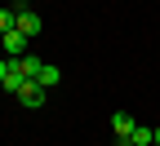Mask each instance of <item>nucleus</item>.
Here are the masks:
<instances>
[{"label":"nucleus","mask_w":160,"mask_h":146,"mask_svg":"<svg viewBox=\"0 0 160 146\" xmlns=\"http://www.w3.org/2000/svg\"><path fill=\"white\" fill-rule=\"evenodd\" d=\"M45 97H49V93H45V89H40V84H36V80H27V84H22V89H18V102H22V106H45Z\"/></svg>","instance_id":"nucleus-4"},{"label":"nucleus","mask_w":160,"mask_h":146,"mask_svg":"<svg viewBox=\"0 0 160 146\" xmlns=\"http://www.w3.org/2000/svg\"><path fill=\"white\" fill-rule=\"evenodd\" d=\"M111 129H116V146H133V129H138V124H133L129 111H116L111 115Z\"/></svg>","instance_id":"nucleus-2"},{"label":"nucleus","mask_w":160,"mask_h":146,"mask_svg":"<svg viewBox=\"0 0 160 146\" xmlns=\"http://www.w3.org/2000/svg\"><path fill=\"white\" fill-rule=\"evenodd\" d=\"M58 80H62V71H58L53 62H45V67H40V75H36V84L49 93V89H58Z\"/></svg>","instance_id":"nucleus-5"},{"label":"nucleus","mask_w":160,"mask_h":146,"mask_svg":"<svg viewBox=\"0 0 160 146\" xmlns=\"http://www.w3.org/2000/svg\"><path fill=\"white\" fill-rule=\"evenodd\" d=\"M13 31V9H0V35Z\"/></svg>","instance_id":"nucleus-7"},{"label":"nucleus","mask_w":160,"mask_h":146,"mask_svg":"<svg viewBox=\"0 0 160 146\" xmlns=\"http://www.w3.org/2000/svg\"><path fill=\"white\" fill-rule=\"evenodd\" d=\"M0 49H5V58H22V53H27V35L13 27V31L0 35Z\"/></svg>","instance_id":"nucleus-3"},{"label":"nucleus","mask_w":160,"mask_h":146,"mask_svg":"<svg viewBox=\"0 0 160 146\" xmlns=\"http://www.w3.org/2000/svg\"><path fill=\"white\" fill-rule=\"evenodd\" d=\"M5 75H9V58H0V84H5Z\"/></svg>","instance_id":"nucleus-8"},{"label":"nucleus","mask_w":160,"mask_h":146,"mask_svg":"<svg viewBox=\"0 0 160 146\" xmlns=\"http://www.w3.org/2000/svg\"><path fill=\"white\" fill-rule=\"evenodd\" d=\"M156 146H160V124H156Z\"/></svg>","instance_id":"nucleus-9"},{"label":"nucleus","mask_w":160,"mask_h":146,"mask_svg":"<svg viewBox=\"0 0 160 146\" xmlns=\"http://www.w3.org/2000/svg\"><path fill=\"white\" fill-rule=\"evenodd\" d=\"M13 27H18V31H22V35L31 40V35H40V27H45V18H40L36 9H27L22 0H18V5H13Z\"/></svg>","instance_id":"nucleus-1"},{"label":"nucleus","mask_w":160,"mask_h":146,"mask_svg":"<svg viewBox=\"0 0 160 146\" xmlns=\"http://www.w3.org/2000/svg\"><path fill=\"white\" fill-rule=\"evenodd\" d=\"M133 146H156V129H133Z\"/></svg>","instance_id":"nucleus-6"}]
</instances>
